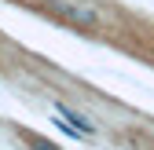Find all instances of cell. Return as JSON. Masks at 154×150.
<instances>
[{
    "instance_id": "obj_1",
    "label": "cell",
    "mask_w": 154,
    "mask_h": 150,
    "mask_svg": "<svg viewBox=\"0 0 154 150\" xmlns=\"http://www.w3.org/2000/svg\"><path fill=\"white\" fill-rule=\"evenodd\" d=\"M33 150H55V146H48V143H41V139H33Z\"/></svg>"
}]
</instances>
